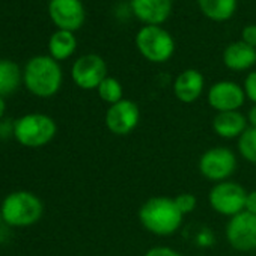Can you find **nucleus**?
<instances>
[{"label":"nucleus","instance_id":"nucleus-3","mask_svg":"<svg viewBox=\"0 0 256 256\" xmlns=\"http://www.w3.org/2000/svg\"><path fill=\"white\" fill-rule=\"evenodd\" d=\"M58 132L53 118L42 113H30L17 119L14 124L16 139L28 148H41L50 144Z\"/></svg>","mask_w":256,"mask_h":256},{"label":"nucleus","instance_id":"nucleus-28","mask_svg":"<svg viewBox=\"0 0 256 256\" xmlns=\"http://www.w3.org/2000/svg\"><path fill=\"white\" fill-rule=\"evenodd\" d=\"M5 110H6V102L4 100V96H0V119L5 114Z\"/></svg>","mask_w":256,"mask_h":256},{"label":"nucleus","instance_id":"nucleus-29","mask_svg":"<svg viewBox=\"0 0 256 256\" xmlns=\"http://www.w3.org/2000/svg\"><path fill=\"white\" fill-rule=\"evenodd\" d=\"M2 220H4V217H2V210H0V223H2Z\"/></svg>","mask_w":256,"mask_h":256},{"label":"nucleus","instance_id":"nucleus-15","mask_svg":"<svg viewBox=\"0 0 256 256\" xmlns=\"http://www.w3.org/2000/svg\"><path fill=\"white\" fill-rule=\"evenodd\" d=\"M248 126L247 118L240 110L232 112H218L212 118V130L214 133L226 140L238 139Z\"/></svg>","mask_w":256,"mask_h":256},{"label":"nucleus","instance_id":"nucleus-13","mask_svg":"<svg viewBox=\"0 0 256 256\" xmlns=\"http://www.w3.org/2000/svg\"><path fill=\"white\" fill-rule=\"evenodd\" d=\"M130 6L145 26H162L172 14V0H130Z\"/></svg>","mask_w":256,"mask_h":256},{"label":"nucleus","instance_id":"nucleus-20","mask_svg":"<svg viewBox=\"0 0 256 256\" xmlns=\"http://www.w3.org/2000/svg\"><path fill=\"white\" fill-rule=\"evenodd\" d=\"M238 152L250 164H256V128L247 126V130L238 138Z\"/></svg>","mask_w":256,"mask_h":256},{"label":"nucleus","instance_id":"nucleus-26","mask_svg":"<svg viewBox=\"0 0 256 256\" xmlns=\"http://www.w3.org/2000/svg\"><path fill=\"white\" fill-rule=\"evenodd\" d=\"M247 212H252L256 216V190L253 192H247V198H246V210Z\"/></svg>","mask_w":256,"mask_h":256},{"label":"nucleus","instance_id":"nucleus-25","mask_svg":"<svg viewBox=\"0 0 256 256\" xmlns=\"http://www.w3.org/2000/svg\"><path fill=\"white\" fill-rule=\"evenodd\" d=\"M241 41L256 48V24H248L241 32Z\"/></svg>","mask_w":256,"mask_h":256},{"label":"nucleus","instance_id":"nucleus-6","mask_svg":"<svg viewBox=\"0 0 256 256\" xmlns=\"http://www.w3.org/2000/svg\"><path fill=\"white\" fill-rule=\"evenodd\" d=\"M238 168L236 156L226 146H214L206 150L199 158L200 175L212 182L228 181Z\"/></svg>","mask_w":256,"mask_h":256},{"label":"nucleus","instance_id":"nucleus-5","mask_svg":"<svg viewBox=\"0 0 256 256\" xmlns=\"http://www.w3.org/2000/svg\"><path fill=\"white\" fill-rule=\"evenodd\" d=\"M136 47L152 64H164L175 53L172 35L162 26H144L136 35Z\"/></svg>","mask_w":256,"mask_h":256},{"label":"nucleus","instance_id":"nucleus-2","mask_svg":"<svg viewBox=\"0 0 256 256\" xmlns=\"http://www.w3.org/2000/svg\"><path fill=\"white\" fill-rule=\"evenodd\" d=\"M62 80V68L52 56H35L24 66L23 82L28 90L40 98H50L58 94Z\"/></svg>","mask_w":256,"mask_h":256},{"label":"nucleus","instance_id":"nucleus-17","mask_svg":"<svg viewBox=\"0 0 256 256\" xmlns=\"http://www.w3.org/2000/svg\"><path fill=\"white\" fill-rule=\"evenodd\" d=\"M76 48H77V40L72 32L58 30L50 36L48 52H50V56L58 62L65 60L70 56H72Z\"/></svg>","mask_w":256,"mask_h":256},{"label":"nucleus","instance_id":"nucleus-16","mask_svg":"<svg viewBox=\"0 0 256 256\" xmlns=\"http://www.w3.org/2000/svg\"><path fill=\"white\" fill-rule=\"evenodd\" d=\"M223 64L230 71H246L256 64V48L242 41L229 44L223 52Z\"/></svg>","mask_w":256,"mask_h":256},{"label":"nucleus","instance_id":"nucleus-9","mask_svg":"<svg viewBox=\"0 0 256 256\" xmlns=\"http://www.w3.org/2000/svg\"><path fill=\"white\" fill-rule=\"evenodd\" d=\"M104 122L107 130L114 136L132 134L140 122V108L132 100H120L116 104L108 106Z\"/></svg>","mask_w":256,"mask_h":256},{"label":"nucleus","instance_id":"nucleus-27","mask_svg":"<svg viewBox=\"0 0 256 256\" xmlns=\"http://www.w3.org/2000/svg\"><path fill=\"white\" fill-rule=\"evenodd\" d=\"M247 122H248V126H253V128H256V104H253L252 107H250V110H248V113H247Z\"/></svg>","mask_w":256,"mask_h":256},{"label":"nucleus","instance_id":"nucleus-8","mask_svg":"<svg viewBox=\"0 0 256 256\" xmlns=\"http://www.w3.org/2000/svg\"><path fill=\"white\" fill-rule=\"evenodd\" d=\"M226 241L236 252L256 250V216L242 211L229 218L224 229Z\"/></svg>","mask_w":256,"mask_h":256},{"label":"nucleus","instance_id":"nucleus-12","mask_svg":"<svg viewBox=\"0 0 256 256\" xmlns=\"http://www.w3.org/2000/svg\"><path fill=\"white\" fill-rule=\"evenodd\" d=\"M208 104L218 112L240 110L246 101V92L242 86L230 80H222L214 83L208 89Z\"/></svg>","mask_w":256,"mask_h":256},{"label":"nucleus","instance_id":"nucleus-10","mask_svg":"<svg viewBox=\"0 0 256 256\" xmlns=\"http://www.w3.org/2000/svg\"><path fill=\"white\" fill-rule=\"evenodd\" d=\"M71 77L80 89H98L101 82L107 77L106 60L95 53L80 56L71 68Z\"/></svg>","mask_w":256,"mask_h":256},{"label":"nucleus","instance_id":"nucleus-14","mask_svg":"<svg viewBox=\"0 0 256 256\" xmlns=\"http://www.w3.org/2000/svg\"><path fill=\"white\" fill-rule=\"evenodd\" d=\"M205 80L204 76L193 68L184 70L178 74V77L174 82V94L178 101L184 104H192L198 101L204 92Z\"/></svg>","mask_w":256,"mask_h":256},{"label":"nucleus","instance_id":"nucleus-22","mask_svg":"<svg viewBox=\"0 0 256 256\" xmlns=\"http://www.w3.org/2000/svg\"><path fill=\"white\" fill-rule=\"evenodd\" d=\"M174 200H175L178 210H180L184 216H186V214H190L192 211H194L196 204H198L196 196L192 194V193H181V194H178L176 198H174Z\"/></svg>","mask_w":256,"mask_h":256},{"label":"nucleus","instance_id":"nucleus-19","mask_svg":"<svg viewBox=\"0 0 256 256\" xmlns=\"http://www.w3.org/2000/svg\"><path fill=\"white\" fill-rule=\"evenodd\" d=\"M23 76L20 66L8 59L0 60V96L11 95L20 86Z\"/></svg>","mask_w":256,"mask_h":256},{"label":"nucleus","instance_id":"nucleus-24","mask_svg":"<svg viewBox=\"0 0 256 256\" xmlns=\"http://www.w3.org/2000/svg\"><path fill=\"white\" fill-rule=\"evenodd\" d=\"M144 256H181V253L168 246H156L151 247Z\"/></svg>","mask_w":256,"mask_h":256},{"label":"nucleus","instance_id":"nucleus-18","mask_svg":"<svg viewBox=\"0 0 256 256\" xmlns=\"http://www.w3.org/2000/svg\"><path fill=\"white\" fill-rule=\"evenodd\" d=\"M198 5L212 22H228L236 11V0H198Z\"/></svg>","mask_w":256,"mask_h":256},{"label":"nucleus","instance_id":"nucleus-7","mask_svg":"<svg viewBox=\"0 0 256 256\" xmlns=\"http://www.w3.org/2000/svg\"><path fill=\"white\" fill-rule=\"evenodd\" d=\"M246 188L230 180L214 184L208 194L211 208L229 218L246 210Z\"/></svg>","mask_w":256,"mask_h":256},{"label":"nucleus","instance_id":"nucleus-4","mask_svg":"<svg viewBox=\"0 0 256 256\" xmlns=\"http://www.w3.org/2000/svg\"><path fill=\"white\" fill-rule=\"evenodd\" d=\"M2 217L11 226L35 224L44 212L41 199L30 192H14L2 204Z\"/></svg>","mask_w":256,"mask_h":256},{"label":"nucleus","instance_id":"nucleus-23","mask_svg":"<svg viewBox=\"0 0 256 256\" xmlns=\"http://www.w3.org/2000/svg\"><path fill=\"white\" fill-rule=\"evenodd\" d=\"M242 89L246 92V98H248L253 104H256V71H252L246 77Z\"/></svg>","mask_w":256,"mask_h":256},{"label":"nucleus","instance_id":"nucleus-11","mask_svg":"<svg viewBox=\"0 0 256 256\" xmlns=\"http://www.w3.org/2000/svg\"><path fill=\"white\" fill-rule=\"evenodd\" d=\"M48 16L59 30H78L86 18L82 0H50Z\"/></svg>","mask_w":256,"mask_h":256},{"label":"nucleus","instance_id":"nucleus-21","mask_svg":"<svg viewBox=\"0 0 256 256\" xmlns=\"http://www.w3.org/2000/svg\"><path fill=\"white\" fill-rule=\"evenodd\" d=\"M96 90H98L100 98H101L104 102H107L108 106L116 104V102H119L120 100H124V98H122V95H124L122 84H120L119 80L114 78V77H108V76H107V77L101 82V84L98 86Z\"/></svg>","mask_w":256,"mask_h":256},{"label":"nucleus","instance_id":"nucleus-1","mask_svg":"<svg viewBox=\"0 0 256 256\" xmlns=\"http://www.w3.org/2000/svg\"><path fill=\"white\" fill-rule=\"evenodd\" d=\"M142 226L152 235L170 236L182 226L184 214L178 210L174 198L152 196L146 199L139 210Z\"/></svg>","mask_w":256,"mask_h":256}]
</instances>
